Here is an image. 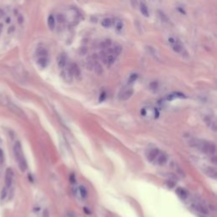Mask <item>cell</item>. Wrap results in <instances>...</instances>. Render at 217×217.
Returning <instances> with one entry per match:
<instances>
[{
    "instance_id": "cell-1",
    "label": "cell",
    "mask_w": 217,
    "mask_h": 217,
    "mask_svg": "<svg viewBox=\"0 0 217 217\" xmlns=\"http://www.w3.org/2000/svg\"><path fill=\"white\" fill-rule=\"evenodd\" d=\"M14 153H15L16 160L18 162L20 169L22 171H25L27 169V164H26L25 159L23 150H22V146L20 142H16L14 145Z\"/></svg>"
},
{
    "instance_id": "cell-2",
    "label": "cell",
    "mask_w": 217,
    "mask_h": 217,
    "mask_svg": "<svg viewBox=\"0 0 217 217\" xmlns=\"http://www.w3.org/2000/svg\"><path fill=\"white\" fill-rule=\"evenodd\" d=\"M191 145L198 148L202 152L210 155H213L216 153V145L209 142H205L202 140H193L191 141Z\"/></svg>"
},
{
    "instance_id": "cell-3",
    "label": "cell",
    "mask_w": 217,
    "mask_h": 217,
    "mask_svg": "<svg viewBox=\"0 0 217 217\" xmlns=\"http://www.w3.org/2000/svg\"><path fill=\"white\" fill-rule=\"evenodd\" d=\"M140 115L142 118H143L146 121H152L158 118L159 116L158 110L152 106H145L142 108L140 110Z\"/></svg>"
},
{
    "instance_id": "cell-4",
    "label": "cell",
    "mask_w": 217,
    "mask_h": 217,
    "mask_svg": "<svg viewBox=\"0 0 217 217\" xmlns=\"http://www.w3.org/2000/svg\"><path fill=\"white\" fill-rule=\"evenodd\" d=\"M133 93H134V91L131 88H130V87L124 88L123 89H121V91L119 93V98L123 101L128 100L129 98L133 95Z\"/></svg>"
},
{
    "instance_id": "cell-5",
    "label": "cell",
    "mask_w": 217,
    "mask_h": 217,
    "mask_svg": "<svg viewBox=\"0 0 217 217\" xmlns=\"http://www.w3.org/2000/svg\"><path fill=\"white\" fill-rule=\"evenodd\" d=\"M193 209H195L197 211L202 213L203 215H207L209 213V210H208V208L206 207V205L203 203H199V202H197L195 204H193Z\"/></svg>"
},
{
    "instance_id": "cell-6",
    "label": "cell",
    "mask_w": 217,
    "mask_h": 217,
    "mask_svg": "<svg viewBox=\"0 0 217 217\" xmlns=\"http://www.w3.org/2000/svg\"><path fill=\"white\" fill-rule=\"evenodd\" d=\"M13 177H14V172L12 169L8 168L5 172V185L7 187H10L13 182Z\"/></svg>"
},
{
    "instance_id": "cell-7",
    "label": "cell",
    "mask_w": 217,
    "mask_h": 217,
    "mask_svg": "<svg viewBox=\"0 0 217 217\" xmlns=\"http://www.w3.org/2000/svg\"><path fill=\"white\" fill-rule=\"evenodd\" d=\"M160 153V152L159 148H151L150 150H148V152L147 153V159H148V160L153 162V161L156 160L157 156L159 155Z\"/></svg>"
},
{
    "instance_id": "cell-8",
    "label": "cell",
    "mask_w": 217,
    "mask_h": 217,
    "mask_svg": "<svg viewBox=\"0 0 217 217\" xmlns=\"http://www.w3.org/2000/svg\"><path fill=\"white\" fill-rule=\"evenodd\" d=\"M68 69L70 70V71H71V75H72L73 76H75V77H76V78H79L81 76L80 68L78 67V65L76 64L71 63V64H70V66H69Z\"/></svg>"
},
{
    "instance_id": "cell-9",
    "label": "cell",
    "mask_w": 217,
    "mask_h": 217,
    "mask_svg": "<svg viewBox=\"0 0 217 217\" xmlns=\"http://www.w3.org/2000/svg\"><path fill=\"white\" fill-rule=\"evenodd\" d=\"M61 77L63 78V80L65 81V82H71L73 80V76L71 75V73L69 69H65V70H63L61 73Z\"/></svg>"
},
{
    "instance_id": "cell-10",
    "label": "cell",
    "mask_w": 217,
    "mask_h": 217,
    "mask_svg": "<svg viewBox=\"0 0 217 217\" xmlns=\"http://www.w3.org/2000/svg\"><path fill=\"white\" fill-rule=\"evenodd\" d=\"M167 160H168V157H167V155L164 153H159V155L157 156L156 160H155L154 161H155V162H156V164H157V165H165V164H166Z\"/></svg>"
},
{
    "instance_id": "cell-11",
    "label": "cell",
    "mask_w": 217,
    "mask_h": 217,
    "mask_svg": "<svg viewBox=\"0 0 217 217\" xmlns=\"http://www.w3.org/2000/svg\"><path fill=\"white\" fill-rule=\"evenodd\" d=\"M57 63L59 68H64V66L66 65L67 63V59L64 54H59V56L57 58Z\"/></svg>"
},
{
    "instance_id": "cell-12",
    "label": "cell",
    "mask_w": 217,
    "mask_h": 217,
    "mask_svg": "<svg viewBox=\"0 0 217 217\" xmlns=\"http://www.w3.org/2000/svg\"><path fill=\"white\" fill-rule=\"evenodd\" d=\"M177 194L179 196V198L180 199H182V200H185L187 199V197H188V193H187V191L184 189V188H182V187H178L177 189Z\"/></svg>"
},
{
    "instance_id": "cell-13",
    "label": "cell",
    "mask_w": 217,
    "mask_h": 217,
    "mask_svg": "<svg viewBox=\"0 0 217 217\" xmlns=\"http://www.w3.org/2000/svg\"><path fill=\"white\" fill-rule=\"evenodd\" d=\"M121 51H122V48H121V45H119V44L114 45L112 48H110V54H113V55H115V56L119 55V54L121 53Z\"/></svg>"
},
{
    "instance_id": "cell-14",
    "label": "cell",
    "mask_w": 217,
    "mask_h": 217,
    "mask_svg": "<svg viewBox=\"0 0 217 217\" xmlns=\"http://www.w3.org/2000/svg\"><path fill=\"white\" fill-rule=\"evenodd\" d=\"M204 172H205V174H206L208 177H211V178H214V179L216 178L217 173L216 170L215 168H212V167H206V168L204 169Z\"/></svg>"
},
{
    "instance_id": "cell-15",
    "label": "cell",
    "mask_w": 217,
    "mask_h": 217,
    "mask_svg": "<svg viewBox=\"0 0 217 217\" xmlns=\"http://www.w3.org/2000/svg\"><path fill=\"white\" fill-rule=\"evenodd\" d=\"M185 95L183 93H170L168 96L166 97V100L168 101H171L173 99H176V98H185Z\"/></svg>"
},
{
    "instance_id": "cell-16",
    "label": "cell",
    "mask_w": 217,
    "mask_h": 217,
    "mask_svg": "<svg viewBox=\"0 0 217 217\" xmlns=\"http://www.w3.org/2000/svg\"><path fill=\"white\" fill-rule=\"evenodd\" d=\"M115 56L110 54L104 58V63L107 65H111L115 63Z\"/></svg>"
},
{
    "instance_id": "cell-17",
    "label": "cell",
    "mask_w": 217,
    "mask_h": 217,
    "mask_svg": "<svg viewBox=\"0 0 217 217\" xmlns=\"http://www.w3.org/2000/svg\"><path fill=\"white\" fill-rule=\"evenodd\" d=\"M205 121L211 130H213V131L216 130V123L215 119H213L212 117H208V118H205Z\"/></svg>"
},
{
    "instance_id": "cell-18",
    "label": "cell",
    "mask_w": 217,
    "mask_h": 217,
    "mask_svg": "<svg viewBox=\"0 0 217 217\" xmlns=\"http://www.w3.org/2000/svg\"><path fill=\"white\" fill-rule=\"evenodd\" d=\"M139 8H140L141 13H142L145 17H148V16H149L148 9V7H147V5L145 4L144 3H139Z\"/></svg>"
},
{
    "instance_id": "cell-19",
    "label": "cell",
    "mask_w": 217,
    "mask_h": 217,
    "mask_svg": "<svg viewBox=\"0 0 217 217\" xmlns=\"http://www.w3.org/2000/svg\"><path fill=\"white\" fill-rule=\"evenodd\" d=\"M37 64L40 66L41 68H45L48 64V60L47 57H40L38 58L37 61Z\"/></svg>"
},
{
    "instance_id": "cell-20",
    "label": "cell",
    "mask_w": 217,
    "mask_h": 217,
    "mask_svg": "<svg viewBox=\"0 0 217 217\" xmlns=\"http://www.w3.org/2000/svg\"><path fill=\"white\" fill-rule=\"evenodd\" d=\"M172 46V49L174 50V52H176L177 54H182L184 50V48L183 46L180 43V42H177L174 45H171Z\"/></svg>"
},
{
    "instance_id": "cell-21",
    "label": "cell",
    "mask_w": 217,
    "mask_h": 217,
    "mask_svg": "<svg viewBox=\"0 0 217 217\" xmlns=\"http://www.w3.org/2000/svg\"><path fill=\"white\" fill-rule=\"evenodd\" d=\"M48 25L50 30H54L55 27V18L54 16H49L48 18Z\"/></svg>"
},
{
    "instance_id": "cell-22",
    "label": "cell",
    "mask_w": 217,
    "mask_h": 217,
    "mask_svg": "<svg viewBox=\"0 0 217 217\" xmlns=\"http://www.w3.org/2000/svg\"><path fill=\"white\" fill-rule=\"evenodd\" d=\"M114 25H115V29H116L118 32L122 31V29H123V27H124V23H123V21H122L121 20H120V19H116V20H115V22H114Z\"/></svg>"
},
{
    "instance_id": "cell-23",
    "label": "cell",
    "mask_w": 217,
    "mask_h": 217,
    "mask_svg": "<svg viewBox=\"0 0 217 217\" xmlns=\"http://www.w3.org/2000/svg\"><path fill=\"white\" fill-rule=\"evenodd\" d=\"M113 24V20L110 19V18H105V19H103L102 20V21H101V25L105 27V28H109V27H110Z\"/></svg>"
},
{
    "instance_id": "cell-24",
    "label": "cell",
    "mask_w": 217,
    "mask_h": 217,
    "mask_svg": "<svg viewBox=\"0 0 217 217\" xmlns=\"http://www.w3.org/2000/svg\"><path fill=\"white\" fill-rule=\"evenodd\" d=\"M37 54L40 57H47V54H48V51H47V49L45 48H42V47H41V48H38L37 49Z\"/></svg>"
},
{
    "instance_id": "cell-25",
    "label": "cell",
    "mask_w": 217,
    "mask_h": 217,
    "mask_svg": "<svg viewBox=\"0 0 217 217\" xmlns=\"http://www.w3.org/2000/svg\"><path fill=\"white\" fill-rule=\"evenodd\" d=\"M110 46H111V41L110 39H106L100 43V48H108Z\"/></svg>"
},
{
    "instance_id": "cell-26",
    "label": "cell",
    "mask_w": 217,
    "mask_h": 217,
    "mask_svg": "<svg viewBox=\"0 0 217 217\" xmlns=\"http://www.w3.org/2000/svg\"><path fill=\"white\" fill-rule=\"evenodd\" d=\"M79 192H80L81 196V198L85 199L88 195V191H87V188L84 187V186H80L79 187Z\"/></svg>"
},
{
    "instance_id": "cell-27",
    "label": "cell",
    "mask_w": 217,
    "mask_h": 217,
    "mask_svg": "<svg viewBox=\"0 0 217 217\" xmlns=\"http://www.w3.org/2000/svg\"><path fill=\"white\" fill-rule=\"evenodd\" d=\"M9 108H10V110H11L15 111L16 114H18V115H24V114H23V112L20 110V109H19L18 107H16V105H9Z\"/></svg>"
},
{
    "instance_id": "cell-28",
    "label": "cell",
    "mask_w": 217,
    "mask_h": 217,
    "mask_svg": "<svg viewBox=\"0 0 217 217\" xmlns=\"http://www.w3.org/2000/svg\"><path fill=\"white\" fill-rule=\"evenodd\" d=\"M93 68H94V70H95V71L97 72V74H100V73L103 72V70H102V68H101L100 64H98V63H96V62L94 63Z\"/></svg>"
},
{
    "instance_id": "cell-29",
    "label": "cell",
    "mask_w": 217,
    "mask_h": 217,
    "mask_svg": "<svg viewBox=\"0 0 217 217\" xmlns=\"http://www.w3.org/2000/svg\"><path fill=\"white\" fill-rule=\"evenodd\" d=\"M137 74H131V75H130V76H129L128 78V82L129 83H132V82H134V81H136V80L137 79Z\"/></svg>"
},
{
    "instance_id": "cell-30",
    "label": "cell",
    "mask_w": 217,
    "mask_h": 217,
    "mask_svg": "<svg viewBox=\"0 0 217 217\" xmlns=\"http://www.w3.org/2000/svg\"><path fill=\"white\" fill-rule=\"evenodd\" d=\"M57 20L59 23H64L65 21V16L63 14H59L57 16Z\"/></svg>"
},
{
    "instance_id": "cell-31",
    "label": "cell",
    "mask_w": 217,
    "mask_h": 217,
    "mask_svg": "<svg viewBox=\"0 0 217 217\" xmlns=\"http://www.w3.org/2000/svg\"><path fill=\"white\" fill-rule=\"evenodd\" d=\"M7 195V189L6 188H3L2 193H1V200H4L6 198Z\"/></svg>"
},
{
    "instance_id": "cell-32",
    "label": "cell",
    "mask_w": 217,
    "mask_h": 217,
    "mask_svg": "<svg viewBox=\"0 0 217 217\" xmlns=\"http://www.w3.org/2000/svg\"><path fill=\"white\" fill-rule=\"evenodd\" d=\"M4 160V153L2 151V149L0 148V164H2Z\"/></svg>"
},
{
    "instance_id": "cell-33",
    "label": "cell",
    "mask_w": 217,
    "mask_h": 217,
    "mask_svg": "<svg viewBox=\"0 0 217 217\" xmlns=\"http://www.w3.org/2000/svg\"><path fill=\"white\" fill-rule=\"evenodd\" d=\"M70 180H71V182H72V183H75V182H76V177H75V175H74V174H71V175Z\"/></svg>"
},
{
    "instance_id": "cell-34",
    "label": "cell",
    "mask_w": 217,
    "mask_h": 217,
    "mask_svg": "<svg viewBox=\"0 0 217 217\" xmlns=\"http://www.w3.org/2000/svg\"><path fill=\"white\" fill-rule=\"evenodd\" d=\"M14 30H15V26H14V25H12V26H11V28H9V29H8V33H11V32H13Z\"/></svg>"
},
{
    "instance_id": "cell-35",
    "label": "cell",
    "mask_w": 217,
    "mask_h": 217,
    "mask_svg": "<svg viewBox=\"0 0 217 217\" xmlns=\"http://www.w3.org/2000/svg\"><path fill=\"white\" fill-rule=\"evenodd\" d=\"M4 11L0 8V19L2 18V16H4Z\"/></svg>"
},
{
    "instance_id": "cell-36",
    "label": "cell",
    "mask_w": 217,
    "mask_h": 217,
    "mask_svg": "<svg viewBox=\"0 0 217 217\" xmlns=\"http://www.w3.org/2000/svg\"><path fill=\"white\" fill-rule=\"evenodd\" d=\"M11 21V18H9V17H8L7 19H6V23H9Z\"/></svg>"
},
{
    "instance_id": "cell-37",
    "label": "cell",
    "mask_w": 217,
    "mask_h": 217,
    "mask_svg": "<svg viewBox=\"0 0 217 217\" xmlns=\"http://www.w3.org/2000/svg\"><path fill=\"white\" fill-rule=\"evenodd\" d=\"M3 27H4L3 24H1V23H0V34H1V32H2V31H3Z\"/></svg>"
},
{
    "instance_id": "cell-38",
    "label": "cell",
    "mask_w": 217,
    "mask_h": 217,
    "mask_svg": "<svg viewBox=\"0 0 217 217\" xmlns=\"http://www.w3.org/2000/svg\"><path fill=\"white\" fill-rule=\"evenodd\" d=\"M22 21H23L22 17H20V19H19V23H22Z\"/></svg>"
}]
</instances>
